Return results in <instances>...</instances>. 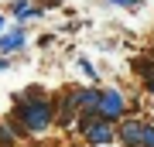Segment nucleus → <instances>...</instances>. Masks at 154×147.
<instances>
[{"instance_id":"obj_1","label":"nucleus","mask_w":154,"mask_h":147,"mask_svg":"<svg viewBox=\"0 0 154 147\" xmlns=\"http://www.w3.org/2000/svg\"><path fill=\"white\" fill-rule=\"evenodd\" d=\"M17 113H21V120L28 123V130H45V127H48V120H51L48 103H28V106L17 109Z\"/></svg>"},{"instance_id":"obj_2","label":"nucleus","mask_w":154,"mask_h":147,"mask_svg":"<svg viewBox=\"0 0 154 147\" xmlns=\"http://www.w3.org/2000/svg\"><path fill=\"white\" fill-rule=\"evenodd\" d=\"M99 113H103L106 120H116V116L123 113V96L113 93V89H106V93H103V103H99Z\"/></svg>"},{"instance_id":"obj_3","label":"nucleus","mask_w":154,"mask_h":147,"mask_svg":"<svg viewBox=\"0 0 154 147\" xmlns=\"http://www.w3.org/2000/svg\"><path fill=\"white\" fill-rule=\"evenodd\" d=\"M86 133H89V140H93V144H106V140L113 137L106 123H93V127H86Z\"/></svg>"},{"instance_id":"obj_4","label":"nucleus","mask_w":154,"mask_h":147,"mask_svg":"<svg viewBox=\"0 0 154 147\" xmlns=\"http://www.w3.org/2000/svg\"><path fill=\"white\" fill-rule=\"evenodd\" d=\"M140 133H144V123H127L123 127V140L127 144H140Z\"/></svg>"},{"instance_id":"obj_5","label":"nucleus","mask_w":154,"mask_h":147,"mask_svg":"<svg viewBox=\"0 0 154 147\" xmlns=\"http://www.w3.org/2000/svg\"><path fill=\"white\" fill-rule=\"evenodd\" d=\"M17 44H24V31H17V34H11V38H4V41H0V48H17Z\"/></svg>"},{"instance_id":"obj_6","label":"nucleus","mask_w":154,"mask_h":147,"mask_svg":"<svg viewBox=\"0 0 154 147\" xmlns=\"http://www.w3.org/2000/svg\"><path fill=\"white\" fill-rule=\"evenodd\" d=\"M140 147H154V127H144V133H140Z\"/></svg>"},{"instance_id":"obj_7","label":"nucleus","mask_w":154,"mask_h":147,"mask_svg":"<svg viewBox=\"0 0 154 147\" xmlns=\"http://www.w3.org/2000/svg\"><path fill=\"white\" fill-rule=\"evenodd\" d=\"M113 4H123V7H130V4H134V0H113Z\"/></svg>"},{"instance_id":"obj_8","label":"nucleus","mask_w":154,"mask_h":147,"mask_svg":"<svg viewBox=\"0 0 154 147\" xmlns=\"http://www.w3.org/2000/svg\"><path fill=\"white\" fill-rule=\"evenodd\" d=\"M0 69H7V62H4V58H0Z\"/></svg>"},{"instance_id":"obj_9","label":"nucleus","mask_w":154,"mask_h":147,"mask_svg":"<svg viewBox=\"0 0 154 147\" xmlns=\"http://www.w3.org/2000/svg\"><path fill=\"white\" fill-rule=\"evenodd\" d=\"M151 93H154V79H151Z\"/></svg>"},{"instance_id":"obj_10","label":"nucleus","mask_w":154,"mask_h":147,"mask_svg":"<svg viewBox=\"0 0 154 147\" xmlns=\"http://www.w3.org/2000/svg\"><path fill=\"white\" fill-rule=\"evenodd\" d=\"M0 27H4V17H0Z\"/></svg>"}]
</instances>
